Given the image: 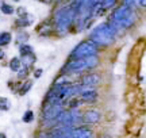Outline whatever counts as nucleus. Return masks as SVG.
Returning <instances> with one entry per match:
<instances>
[{
  "mask_svg": "<svg viewBox=\"0 0 146 138\" xmlns=\"http://www.w3.org/2000/svg\"><path fill=\"white\" fill-rule=\"evenodd\" d=\"M14 1H21V0H14Z\"/></svg>",
  "mask_w": 146,
  "mask_h": 138,
  "instance_id": "29",
  "label": "nucleus"
},
{
  "mask_svg": "<svg viewBox=\"0 0 146 138\" xmlns=\"http://www.w3.org/2000/svg\"><path fill=\"white\" fill-rule=\"evenodd\" d=\"M34 119H35V115H34L33 110H26L22 115V122L23 123H31Z\"/></svg>",
  "mask_w": 146,
  "mask_h": 138,
  "instance_id": "17",
  "label": "nucleus"
},
{
  "mask_svg": "<svg viewBox=\"0 0 146 138\" xmlns=\"http://www.w3.org/2000/svg\"><path fill=\"white\" fill-rule=\"evenodd\" d=\"M98 53H99V48L91 39H84L72 49V52L69 53V58H85Z\"/></svg>",
  "mask_w": 146,
  "mask_h": 138,
  "instance_id": "5",
  "label": "nucleus"
},
{
  "mask_svg": "<svg viewBox=\"0 0 146 138\" xmlns=\"http://www.w3.org/2000/svg\"><path fill=\"white\" fill-rule=\"evenodd\" d=\"M100 77L99 73H95V72H87V73L81 74L78 84L80 85H88V87H96L100 83Z\"/></svg>",
  "mask_w": 146,
  "mask_h": 138,
  "instance_id": "8",
  "label": "nucleus"
},
{
  "mask_svg": "<svg viewBox=\"0 0 146 138\" xmlns=\"http://www.w3.org/2000/svg\"><path fill=\"white\" fill-rule=\"evenodd\" d=\"M77 16H78V11L72 4L60 7L58 10H56L54 15H53V26H54V30L58 34L65 35L69 31V29L74 25Z\"/></svg>",
  "mask_w": 146,
  "mask_h": 138,
  "instance_id": "1",
  "label": "nucleus"
},
{
  "mask_svg": "<svg viewBox=\"0 0 146 138\" xmlns=\"http://www.w3.org/2000/svg\"><path fill=\"white\" fill-rule=\"evenodd\" d=\"M22 66H23V65H22L21 57H12V58L10 60V62H8V68H10V70L14 72V73H18Z\"/></svg>",
  "mask_w": 146,
  "mask_h": 138,
  "instance_id": "11",
  "label": "nucleus"
},
{
  "mask_svg": "<svg viewBox=\"0 0 146 138\" xmlns=\"http://www.w3.org/2000/svg\"><path fill=\"white\" fill-rule=\"evenodd\" d=\"M31 88H33V80H25V83H22L21 87L18 88V94H19V96H25L30 92Z\"/></svg>",
  "mask_w": 146,
  "mask_h": 138,
  "instance_id": "12",
  "label": "nucleus"
},
{
  "mask_svg": "<svg viewBox=\"0 0 146 138\" xmlns=\"http://www.w3.org/2000/svg\"><path fill=\"white\" fill-rule=\"evenodd\" d=\"M0 138H7V135H5V133H0Z\"/></svg>",
  "mask_w": 146,
  "mask_h": 138,
  "instance_id": "28",
  "label": "nucleus"
},
{
  "mask_svg": "<svg viewBox=\"0 0 146 138\" xmlns=\"http://www.w3.org/2000/svg\"><path fill=\"white\" fill-rule=\"evenodd\" d=\"M29 38H30V35L27 34L26 31H21L16 34V43L18 45H23V43H27L29 42Z\"/></svg>",
  "mask_w": 146,
  "mask_h": 138,
  "instance_id": "18",
  "label": "nucleus"
},
{
  "mask_svg": "<svg viewBox=\"0 0 146 138\" xmlns=\"http://www.w3.org/2000/svg\"><path fill=\"white\" fill-rule=\"evenodd\" d=\"M116 35H118V31L115 30V27L110 22H104L98 25L91 31L88 39H91L99 49L108 48L111 45H114V42L116 41Z\"/></svg>",
  "mask_w": 146,
  "mask_h": 138,
  "instance_id": "3",
  "label": "nucleus"
},
{
  "mask_svg": "<svg viewBox=\"0 0 146 138\" xmlns=\"http://www.w3.org/2000/svg\"><path fill=\"white\" fill-rule=\"evenodd\" d=\"M33 23H34V16L31 14H29L27 12L25 16H22V18H18L15 21V26L19 27V29H25V27H29L31 26Z\"/></svg>",
  "mask_w": 146,
  "mask_h": 138,
  "instance_id": "9",
  "label": "nucleus"
},
{
  "mask_svg": "<svg viewBox=\"0 0 146 138\" xmlns=\"http://www.w3.org/2000/svg\"><path fill=\"white\" fill-rule=\"evenodd\" d=\"M11 103L7 98H0V110L1 111H10Z\"/></svg>",
  "mask_w": 146,
  "mask_h": 138,
  "instance_id": "19",
  "label": "nucleus"
},
{
  "mask_svg": "<svg viewBox=\"0 0 146 138\" xmlns=\"http://www.w3.org/2000/svg\"><path fill=\"white\" fill-rule=\"evenodd\" d=\"M21 61H22V65H23V66H26V68H31L33 65L36 62L35 53L29 54V56H23V57H21Z\"/></svg>",
  "mask_w": 146,
  "mask_h": 138,
  "instance_id": "13",
  "label": "nucleus"
},
{
  "mask_svg": "<svg viewBox=\"0 0 146 138\" xmlns=\"http://www.w3.org/2000/svg\"><path fill=\"white\" fill-rule=\"evenodd\" d=\"M110 23L115 27V30L118 31V34H119L120 31H123V30L130 29V27L135 23L134 10L125 4L118 5V7L114 8V11L111 12Z\"/></svg>",
  "mask_w": 146,
  "mask_h": 138,
  "instance_id": "4",
  "label": "nucleus"
},
{
  "mask_svg": "<svg viewBox=\"0 0 146 138\" xmlns=\"http://www.w3.org/2000/svg\"><path fill=\"white\" fill-rule=\"evenodd\" d=\"M81 121L84 125H95L102 121V112L96 108H89L81 115Z\"/></svg>",
  "mask_w": 146,
  "mask_h": 138,
  "instance_id": "7",
  "label": "nucleus"
},
{
  "mask_svg": "<svg viewBox=\"0 0 146 138\" xmlns=\"http://www.w3.org/2000/svg\"><path fill=\"white\" fill-rule=\"evenodd\" d=\"M15 14L18 15V18H22V16H25V15L27 14L26 7H18V8H15Z\"/></svg>",
  "mask_w": 146,
  "mask_h": 138,
  "instance_id": "21",
  "label": "nucleus"
},
{
  "mask_svg": "<svg viewBox=\"0 0 146 138\" xmlns=\"http://www.w3.org/2000/svg\"><path fill=\"white\" fill-rule=\"evenodd\" d=\"M137 4H139L141 7H146V0H135Z\"/></svg>",
  "mask_w": 146,
  "mask_h": 138,
  "instance_id": "24",
  "label": "nucleus"
},
{
  "mask_svg": "<svg viewBox=\"0 0 146 138\" xmlns=\"http://www.w3.org/2000/svg\"><path fill=\"white\" fill-rule=\"evenodd\" d=\"M42 73H43V69L42 68H35L34 69V72H33V76H34V79H41L42 77Z\"/></svg>",
  "mask_w": 146,
  "mask_h": 138,
  "instance_id": "22",
  "label": "nucleus"
},
{
  "mask_svg": "<svg viewBox=\"0 0 146 138\" xmlns=\"http://www.w3.org/2000/svg\"><path fill=\"white\" fill-rule=\"evenodd\" d=\"M100 138H111V135H108V134H103V135H100Z\"/></svg>",
  "mask_w": 146,
  "mask_h": 138,
  "instance_id": "27",
  "label": "nucleus"
},
{
  "mask_svg": "<svg viewBox=\"0 0 146 138\" xmlns=\"http://www.w3.org/2000/svg\"><path fill=\"white\" fill-rule=\"evenodd\" d=\"M33 138H47V130H43V131H39V133L36 134L35 137Z\"/></svg>",
  "mask_w": 146,
  "mask_h": 138,
  "instance_id": "23",
  "label": "nucleus"
},
{
  "mask_svg": "<svg viewBox=\"0 0 146 138\" xmlns=\"http://www.w3.org/2000/svg\"><path fill=\"white\" fill-rule=\"evenodd\" d=\"M12 41V34L10 31H1L0 33V48L8 46Z\"/></svg>",
  "mask_w": 146,
  "mask_h": 138,
  "instance_id": "14",
  "label": "nucleus"
},
{
  "mask_svg": "<svg viewBox=\"0 0 146 138\" xmlns=\"http://www.w3.org/2000/svg\"><path fill=\"white\" fill-rule=\"evenodd\" d=\"M4 58H5V53H4V50H3V48H0V61Z\"/></svg>",
  "mask_w": 146,
  "mask_h": 138,
  "instance_id": "26",
  "label": "nucleus"
},
{
  "mask_svg": "<svg viewBox=\"0 0 146 138\" xmlns=\"http://www.w3.org/2000/svg\"><path fill=\"white\" fill-rule=\"evenodd\" d=\"M0 11H1L4 15H12V14H15L14 5L8 4V3H0Z\"/></svg>",
  "mask_w": 146,
  "mask_h": 138,
  "instance_id": "16",
  "label": "nucleus"
},
{
  "mask_svg": "<svg viewBox=\"0 0 146 138\" xmlns=\"http://www.w3.org/2000/svg\"><path fill=\"white\" fill-rule=\"evenodd\" d=\"M78 98L81 99L83 103H88V104H94L99 99V92L95 87H88V85H80V91H78Z\"/></svg>",
  "mask_w": 146,
  "mask_h": 138,
  "instance_id": "6",
  "label": "nucleus"
},
{
  "mask_svg": "<svg viewBox=\"0 0 146 138\" xmlns=\"http://www.w3.org/2000/svg\"><path fill=\"white\" fill-rule=\"evenodd\" d=\"M33 53H34V48H33L31 45H29V43L19 45V54H21V57L29 56V54H33Z\"/></svg>",
  "mask_w": 146,
  "mask_h": 138,
  "instance_id": "15",
  "label": "nucleus"
},
{
  "mask_svg": "<svg viewBox=\"0 0 146 138\" xmlns=\"http://www.w3.org/2000/svg\"><path fill=\"white\" fill-rule=\"evenodd\" d=\"M100 64L99 56H89L85 58H68L62 68L61 73L64 74H84L94 70Z\"/></svg>",
  "mask_w": 146,
  "mask_h": 138,
  "instance_id": "2",
  "label": "nucleus"
},
{
  "mask_svg": "<svg viewBox=\"0 0 146 138\" xmlns=\"http://www.w3.org/2000/svg\"><path fill=\"white\" fill-rule=\"evenodd\" d=\"M36 31H38V34L39 35H50V34H53V31H54V26H53L50 22H42L39 26L36 27Z\"/></svg>",
  "mask_w": 146,
  "mask_h": 138,
  "instance_id": "10",
  "label": "nucleus"
},
{
  "mask_svg": "<svg viewBox=\"0 0 146 138\" xmlns=\"http://www.w3.org/2000/svg\"><path fill=\"white\" fill-rule=\"evenodd\" d=\"M36 1H39L42 4H50V3H53L54 0H36Z\"/></svg>",
  "mask_w": 146,
  "mask_h": 138,
  "instance_id": "25",
  "label": "nucleus"
},
{
  "mask_svg": "<svg viewBox=\"0 0 146 138\" xmlns=\"http://www.w3.org/2000/svg\"><path fill=\"white\" fill-rule=\"evenodd\" d=\"M29 72H30V68H26V66H22L21 69H19V72H18V79L19 80H23L26 79L27 76H29Z\"/></svg>",
  "mask_w": 146,
  "mask_h": 138,
  "instance_id": "20",
  "label": "nucleus"
}]
</instances>
